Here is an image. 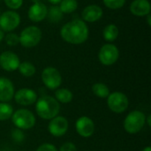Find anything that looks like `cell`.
I'll return each mask as SVG.
<instances>
[{
  "instance_id": "obj_1",
  "label": "cell",
  "mask_w": 151,
  "mask_h": 151,
  "mask_svg": "<svg viewBox=\"0 0 151 151\" xmlns=\"http://www.w3.org/2000/svg\"><path fill=\"white\" fill-rule=\"evenodd\" d=\"M89 30L85 21L73 19L65 24L60 30L62 39L71 44H81L88 38Z\"/></svg>"
},
{
  "instance_id": "obj_24",
  "label": "cell",
  "mask_w": 151,
  "mask_h": 151,
  "mask_svg": "<svg viewBox=\"0 0 151 151\" xmlns=\"http://www.w3.org/2000/svg\"><path fill=\"white\" fill-rule=\"evenodd\" d=\"M13 108L7 103H0V121H5L12 118Z\"/></svg>"
},
{
  "instance_id": "obj_8",
  "label": "cell",
  "mask_w": 151,
  "mask_h": 151,
  "mask_svg": "<svg viewBox=\"0 0 151 151\" xmlns=\"http://www.w3.org/2000/svg\"><path fill=\"white\" fill-rule=\"evenodd\" d=\"M42 81L49 89L54 90L60 87L62 83V76L57 68L49 66L43 69L42 73Z\"/></svg>"
},
{
  "instance_id": "obj_10",
  "label": "cell",
  "mask_w": 151,
  "mask_h": 151,
  "mask_svg": "<svg viewBox=\"0 0 151 151\" xmlns=\"http://www.w3.org/2000/svg\"><path fill=\"white\" fill-rule=\"evenodd\" d=\"M68 120L62 116H57L53 118L50 119L48 125L49 133L54 137H61L65 135L68 130Z\"/></svg>"
},
{
  "instance_id": "obj_19",
  "label": "cell",
  "mask_w": 151,
  "mask_h": 151,
  "mask_svg": "<svg viewBox=\"0 0 151 151\" xmlns=\"http://www.w3.org/2000/svg\"><path fill=\"white\" fill-rule=\"evenodd\" d=\"M56 100L61 104H69L73 98V95L71 90L67 88H58L55 92Z\"/></svg>"
},
{
  "instance_id": "obj_33",
  "label": "cell",
  "mask_w": 151,
  "mask_h": 151,
  "mask_svg": "<svg viewBox=\"0 0 151 151\" xmlns=\"http://www.w3.org/2000/svg\"><path fill=\"white\" fill-rule=\"evenodd\" d=\"M147 22L149 24V26H151V17H150V13L147 15Z\"/></svg>"
},
{
  "instance_id": "obj_9",
  "label": "cell",
  "mask_w": 151,
  "mask_h": 151,
  "mask_svg": "<svg viewBox=\"0 0 151 151\" xmlns=\"http://www.w3.org/2000/svg\"><path fill=\"white\" fill-rule=\"evenodd\" d=\"M20 23V16L14 11H6L0 15V27L2 31L11 32Z\"/></svg>"
},
{
  "instance_id": "obj_29",
  "label": "cell",
  "mask_w": 151,
  "mask_h": 151,
  "mask_svg": "<svg viewBox=\"0 0 151 151\" xmlns=\"http://www.w3.org/2000/svg\"><path fill=\"white\" fill-rule=\"evenodd\" d=\"M36 151H58V149L50 143H43L40 145Z\"/></svg>"
},
{
  "instance_id": "obj_22",
  "label": "cell",
  "mask_w": 151,
  "mask_h": 151,
  "mask_svg": "<svg viewBox=\"0 0 151 151\" xmlns=\"http://www.w3.org/2000/svg\"><path fill=\"white\" fill-rule=\"evenodd\" d=\"M93 93L100 98H107L110 95V89L107 85L104 83H96L92 86Z\"/></svg>"
},
{
  "instance_id": "obj_2",
  "label": "cell",
  "mask_w": 151,
  "mask_h": 151,
  "mask_svg": "<svg viewBox=\"0 0 151 151\" xmlns=\"http://www.w3.org/2000/svg\"><path fill=\"white\" fill-rule=\"evenodd\" d=\"M35 111L41 119L50 120L58 115L60 104L56 98L50 96H42L35 102Z\"/></svg>"
},
{
  "instance_id": "obj_34",
  "label": "cell",
  "mask_w": 151,
  "mask_h": 151,
  "mask_svg": "<svg viewBox=\"0 0 151 151\" xmlns=\"http://www.w3.org/2000/svg\"><path fill=\"white\" fill-rule=\"evenodd\" d=\"M4 31H2L1 29H0V42L4 39Z\"/></svg>"
},
{
  "instance_id": "obj_11",
  "label": "cell",
  "mask_w": 151,
  "mask_h": 151,
  "mask_svg": "<svg viewBox=\"0 0 151 151\" xmlns=\"http://www.w3.org/2000/svg\"><path fill=\"white\" fill-rule=\"evenodd\" d=\"M75 128L80 136L83 138H88L95 133V123L90 118L82 116L77 119L75 123Z\"/></svg>"
},
{
  "instance_id": "obj_14",
  "label": "cell",
  "mask_w": 151,
  "mask_h": 151,
  "mask_svg": "<svg viewBox=\"0 0 151 151\" xmlns=\"http://www.w3.org/2000/svg\"><path fill=\"white\" fill-rule=\"evenodd\" d=\"M47 13H48V8L42 2L33 4L29 7L27 12L28 18L33 22L42 21L47 17Z\"/></svg>"
},
{
  "instance_id": "obj_3",
  "label": "cell",
  "mask_w": 151,
  "mask_h": 151,
  "mask_svg": "<svg viewBox=\"0 0 151 151\" xmlns=\"http://www.w3.org/2000/svg\"><path fill=\"white\" fill-rule=\"evenodd\" d=\"M146 123V116L141 111H131L124 120V128L130 134L139 133Z\"/></svg>"
},
{
  "instance_id": "obj_12",
  "label": "cell",
  "mask_w": 151,
  "mask_h": 151,
  "mask_svg": "<svg viewBox=\"0 0 151 151\" xmlns=\"http://www.w3.org/2000/svg\"><path fill=\"white\" fill-rule=\"evenodd\" d=\"M19 58L12 51H4L0 54V66L7 72H13L19 68Z\"/></svg>"
},
{
  "instance_id": "obj_28",
  "label": "cell",
  "mask_w": 151,
  "mask_h": 151,
  "mask_svg": "<svg viewBox=\"0 0 151 151\" xmlns=\"http://www.w3.org/2000/svg\"><path fill=\"white\" fill-rule=\"evenodd\" d=\"M6 6L12 10L19 9L23 4V0H4Z\"/></svg>"
},
{
  "instance_id": "obj_32",
  "label": "cell",
  "mask_w": 151,
  "mask_h": 151,
  "mask_svg": "<svg viewBox=\"0 0 151 151\" xmlns=\"http://www.w3.org/2000/svg\"><path fill=\"white\" fill-rule=\"evenodd\" d=\"M48 1L52 4H58L61 2V0H48Z\"/></svg>"
},
{
  "instance_id": "obj_26",
  "label": "cell",
  "mask_w": 151,
  "mask_h": 151,
  "mask_svg": "<svg viewBox=\"0 0 151 151\" xmlns=\"http://www.w3.org/2000/svg\"><path fill=\"white\" fill-rule=\"evenodd\" d=\"M5 42L7 45L9 46H15L18 43H19V35H17V34L15 33H9L5 35L4 37Z\"/></svg>"
},
{
  "instance_id": "obj_23",
  "label": "cell",
  "mask_w": 151,
  "mask_h": 151,
  "mask_svg": "<svg viewBox=\"0 0 151 151\" xmlns=\"http://www.w3.org/2000/svg\"><path fill=\"white\" fill-rule=\"evenodd\" d=\"M63 14L64 13L61 12V10L59 9L58 6H51L48 10L47 17H48V19L50 20V22L58 23L63 19Z\"/></svg>"
},
{
  "instance_id": "obj_16",
  "label": "cell",
  "mask_w": 151,
  "mask_h": 151,
  "mask_svg": "<svg viewBox=\"0 0 151 151\" xmlns=\"http://www.w3.org/2000/svg\"><path fill=\"white\" fill-rule=\"evenodd\" d=\"M14 86L12 82L4 77H0V102L6 103L14 96Z\"/></svg>"
},
{
  "instance_id": "obj_6",
  "label": "cell",
  "mask_w": 151,
  "mask_h": 151,
  "mask_svg": "<svg viewBox=\"0 0 151 151\" xmlns=\"http://www.w3.org/2000/svg\"><path fill=\"white\" fill-rule=\"evenodd\" d=\"M107 105L111 111L115 113H122L127 110L129 100L124 93L117 91L110 93L107 97Z\"/></svg>"
},
{
  "instance_id": "obj_15",
  "label": "cell",
  "mask_w": 151,
  "mask_h": 151,
  "mask_svg": "<svg viewBox=\"0 0 151 151\" xmlns=\"http://www.w3.org/2000/svg\"><path fill=\"white\" fill-rule=\"evenodd\" d=\"M81 17L85 22L93 23L98 21L103 17V9L97 4H90L83 9Z\"/></svg>"
},
{
  "instance_id": "obj_18",
  "label": "cell",
  "mask_w": 151,
  "mask_h": 151,
  "mask_svg": "<svg viewBox=\"0 0 151 151\" xmlns=\"http://www.w3.org/2000/svg\"><path fill=\"white\" fill-rule=\"evenodd\" d=\"M119 28L115 24H109L107 25L103 30V36L104 39L107 42H113L119 36Z\"/></svg>"
},
{
  "instance_id": "obj_17",
  "label": "cell",
  "mask_w": 151,
  "mask_h": 151,
  "mask_svg": "<svg viewBox=\"0 0 151 151\" xmlns=\"http://www.w3.org/2000/svg\"><path fill=\"white\" fill-rule=\"evenodd\" d=\"M151 6L149 0H134L130 5V12L137 17H145L150 13Z\"/></svg>"
},
{
  "instance_id": "obj_36",
  "label": "cell",
  "mask_w": 151,
  "mask_h": 151,
  "mask_svg": "<svg viewBox=\"0 0 151 151\" xmlns=\"http://www.w3.org/2000/svg\"><path fill=\"white\" fill-rule=\"evenodd\" d=\"M32 2H33V4H35V3H39V2H41V0H31Z\"/></svg>"
},
{
  "instance_id": "obj_25",
  "label": "cell",
  "mask_w": 151,
  "mask_h": 151,
  "mask_svg": "<svg viewBox=\"0 0 151 151\" xmlns=\"http://www.w3.org/2000/svg\"><path fill=\"white\" fill-rule=\"evenodd\" d=\"M104 5L111 10H118L124 6L126 0H103Z\"/></svg>"
},
{
  "instance_id": "obj_35",
  "label": "cell",
  "mask_w": 151,
  "mask_h": 151,
  "mask_svg": "<svg viewBox=\"0 0 151 151\" xmlns=\"http://www.w3.org/2000/svg\"><path fill=\"white\" fill-rule=\"evenodd\" d=\"M142 151H151V148L150 146H147L146 148H144V149L142 150Z\"/></svg>"
},
{
  "instance_id": "obj_30",
  "label": "cell",
  "mask_w": 151,
  "mask_h": 151,
  "mask_svg": "<svg viewBox=\"0 0 151 151\" xmlns=\"http://www.w3.org/2000/svg\"><path fill=\"white\" fill-rule=\"evenodd\" d=\"M59 151H78L77 147L73 142H65L61 147Z\"/></svg>"
},
{
  "instance_id": "obj_31",
  "label": "cell",
  "mask_w": 151,
  "mask_h": 151,
  "mask_svg": "<svg viewBox=\"0 0 151 151\" xmlns=\"http://www.w3.org/2000/svg\"><path fill=\"white\" fill-rule=\"evenodd\" d=\"M146 123L149 127H151V115H148V118L146 119Z\"/></svg>"
},
{
  "instance_id": "obj_27",
  "label": "cell",
  "mask_w": 151,
  "mask_h": 151,
  "mask_svg": "<svg viewBox=\"0 0 151 151\" xmlns=\"http://www.w3.org/2000/svg\"><path fill=\"white\" fill-rule=\"evenodd\" d=\"M12 140L16 142V143H21L24 139H25V135L22 132V130L19 129V128H14L12 131Z\"/></svg>"
},
{
  "instance_id": "obj_20",
  "label": "cell",
  "mask_w": 151,
  "mask_h": 151,
  "mask_svg": "<svg viewBox=\"0 0 151 151\" xmlns=\"http://www.w3.org/2000/svg\"><path fill=\"white\" fill-rule=\"evenodd\" d=\"M58 7L63 13H72L78 8V2L77 0H61Z\"/></svg>"
},
{
  "instance_id": "obj_13",
  "label": "cell",
  "mask_w": 151,
  "mask_h": 151,
  "mask_svg": "<svg viewBox=\"0 0 151 151\" xmlns=\"http://www.w3.org/2000/svg\"><path fill=\"white\" fill-rule=\"evenodd\" d=\"M13 97L17 104L23 105V106L31 105L37 101L36 92L35 90L27 88L19 89L16 93H14Z\"/></svg>"
},
{
  "instance_id": "obj_7",
  "label": "cell",
  "mask_w": 151,
  "mask_h": 151,
  "mask_svg": "<svg viewBox=\"0 0 151 151\" xmlns=\"http://www.w3.org/2000/svg\"><path fill=\"white\" fill-rule=\"evenodd\" d=\"M119 58V50L118 47L112 43H106L103 45L98 52V59L104 65H114Z\"/></svg>"
},
{
  "instance_id": "obj_5",
  "label": "cell",
  "mask_w": 151,
  "mask_h": 151,
  "mask_svg": "<svg viewBox=\"0 0 151 151\" xmlns=\"http://www.w3.org/2000/svg\"><path fill=\"white\" fill-rule=\"evenodd\" d=\"M12 120L16 128L20 130L31 129L35 125V117L32 111L27 109H19L12 113Z\"/></svg>"
},
{
  "instance_id": "obj_4",
  "label": "cell",
  "mask_w": 151,
  "mask_h": 151,
  "mask_svg": "<svg viewBox=\"0 0 151 151\" xmlns=\"http://www.w3.org/2000/svg\"><path fill=\"white\" fill-rule=\"evenodd\" d=\"M42 30L36 26H28L25 27L19 35V43L25 48L35 47L42 40Z\"/></svg>"
},
{
  "instance_id": "obj_21",
  "label": "cell",
  "mask_w": 151,
  "mask_h": 151,
  "mask_svg": "<svg viewBox=\"0 0 151 151\" xmlns=\"http://www.w3.org/2000/svg\"><path fill=\"white\" fill-rule=\"evenodd\" d=\"M18 69L20 73V74L25 77H32L33 75H35V73L36 72L35 66L32 63L27 62V61L20 63Z\"/></svg>"
}]
</instances>
